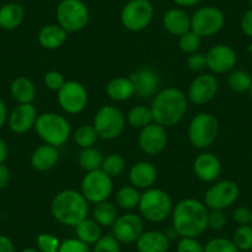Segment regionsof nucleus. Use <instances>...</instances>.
Returning a JSON list of instances; mask_svg holds the SVG:
<instances>
[{
    "instance_id": "1",
    "label": "nucleus",
    "mask_w": 252,
    "mask_h": 252,
    "mask_svg": "<svg viewBox=\"0 0 252 252\" xmlns=\"http://www.w3.org/2000/svg\"><path fill=\"white\" fill-rule=\"evenodd\" d=\"M209 209L200 200L186 198L172 210V227L179 237H199L208 229Z\"/></svg>"
},
{
    "instance_id": "2",
    "label": "nucleus",
    "mask_w": 252,
    "mask_h": 252,
    "mask_svg": "<svg viewBox=\"0 0 252 252\" xmlns=\"http://www.w3.org/2000/svg\"><path fill=\"white\" fill-rule=\"evenodd\" d=\"M150 108L154 115V123L167 129L183 120L188 110V98L181 89L167 87L152 98Z\"/></svg>"
},
{
    "instance_id": "3",
    "label": "nucleus",
    "mask_w": 252,
    "mask_h": 252,
    "mask_svg": "<svg viewBox=\"0 0 252 252\" xmlns=\"http://www.w3.org/2000/svg\"><path fill=\"white\" fill-rule=\"evenodd\" d=\"M89 203L81 192L66 189L57 193L51 202V214L60 224L76 227L88 218Z\"/></svg>"
},
{
    "instance_id": "4",
    "label": "nucleus",
    "mask_w": 252,
    "mask_h": 252,
    "mask_svg": "<svg viewBox=\"0 0 252 252\" xmlns=\"http://www.w3.org/2000/svg\"><path fill=\"white\" fill-rule=\"evenodd\" d=\"M33 129L45 144L56 147L66 144L72 132L69 121L57 113L40 114Z\"/></svg>"
},
{
    "instance_id": "5",
    "label": "nucleus",
    "mask_w": 252,
    "mask_h": 252,
    "mask_svg": "<svg viewBox=\"0 0 252 252\" xmlns=\"http://www.w3.org/2000/svg\"><path fill=\"white\" fill-rule=\"evenodd\" d=\"M137 209L144 220L150 222H162L171 217L173 203L168 193L152 187L141 193Z\"/></svg>"
},
{
    "instance_id": "6",
    "label": "nucleus",
    "mask_w": 252,
    "mask_h": 252,
    "mask_svg": "<svg viewBox=\"0 0 252 252\" xmlns=\"http://www.w3.org/2000/svg\"><path fill=\"white\" fill-rule=\"evenodd\" d=\"M219 134V121L213 114L199 113L190 120L188 139L193 147L205 150L212 146Z\"/></svg>"
},
{
    "instance_id": "7",
    "label": "nucleus",
    "mask_w": 252,
    "mask_h": 252,
    "mask_svg": "<svg viewBox=\"0 0 252 252\" xmlns=\"http://www.w3.org/2000/svg\"><path fill=\"white\" fill-rule=\"evenodd\" d=\"M126 125V118L123 111L113 105H104L95 113L93 126L99 139L115 140L123 134Z\"/></svg>"
},
{
    "instance_id": "8",
    "label": "nucleus",
    "mask_w": 252,
    "mask_h": 252,
    "mask_svg": "<svg viewBox=\"0 0 252 252\" xmlns=\"http://www.w3.org/2000/svg\"><path fill=\"white\" fill-rule=\"evenodd\" d=\"M57 24L67 32H78L89 23V9L82 0H62L56 10Z\"/></svg>"
},
{
    "instance_id": "9",
    "label": "nucleus",
    "mask_w": 252,
    "mask_h": 252,
    "mask_svg": "<svg viewBox=\"0 0 252 252\" xmlns=\"http://www.w3.org/2000/svg\"><path fill=\"white\" fill-rule=\"evenodd\" d=\"M154 14L155 9L150 0H129L121 10L120 20L126 30L140 32L151 24Z\"/></svg>"
},
{
    "instance_id": "10",
    "label": "nucleus",
    "mask_w": 252,
    "mask_h": 252,
    "mask_svg": "<svg viewBox=\"0 0 252 252\" xmlns=\"http://www.w3.org/2000/svg\"><path fill=\"white\" fill-rule=\"evenodd\" d=\"M81 193L92 204L105 202L113 193V178L101 169L87 172L82 179Z\"/></svg>"
},
{
    "instance_id": "11",
    "label": "nucleus",
    "mask_w": 252,
    "mask_h": 252,
    "mask_svg": "<svg viewBox=\"0 0 252 252\" xmlns=\"http://www.w3.org/2000/svg\"><path fill=\"white\" fill-rule=\"evenodd\" d=\"M224 25V13L215 6H203L190 16V30L202 38L217 35L222 30Z\"/></svg>"
},
{
    "instance_id": "12",
    "label": "nucleus",
    "mask_w": 252,
    "mask_h": 252,
    "mask_svg": "<svg viewBox=\"0 0 252 252\" xmlns=\"http://www.w3.org/2000/svg\"><path fill=\"white\" fill-rule=\"evenodd\" d=\"M240 188L235 182L225 179L213 184L204 195V204L209 210H225L237 202Z\"/></svg>"
},
{
    "instance_id": "13",
    "label": "nucleus",
    "mask_w": 252,
    "mask_h": 252,
    "mask_svg": "<svg viewBox=\"0 0 252 252\" xmlns=\"http://www.w3.org/2000/svg\"><path fill=\"white\" fill-rule=\"evenodd\" d=\"M57 100L63 111L71 115L81 114L88 105V92L77 81H67L57 92Z\"/></svg>"
},
{
    "instance_id": "14",
    "label": "nucleus",
    "mask_w": 252,
    "mask_h": 252,
    "mask_svg": "<svg viewBox=\"0 0 252 252\" xmlns=\"http://www.w3.org/2000/svg\"><path fill=\"white\" fill-rule=\"evenodd\" d=\"M145 231L144 219L135 213H125L116 218L111 226V234L120 244H134Z\"/></svg>"
},
{
    "instance_id": "15",
    "label": "nucleus",
    "mask_w": 252,
    "mask_h": 252,
    "mask_svg": "<svg viewBox=\"0 0 252 252\" xmlns=\"http://www.w3.org/2000/svg\"><path fill=\"white\" fill-rule=\"evenodd\" d=\"M219 91V82L212 73H202L195 77L188 88L187 98L190 103L203 105L217 96Z\"/></svg>"
},
{
    "instance_id": "16",
    "label": "nucleus",
    "mask_w": 252,
    "mask_h": 252,
    "mask_svg": "<svg viewBox=\"0 0 252 252\" xmlns=\"http://www.w3.org/2000/svg\"><path fill=\"white\" fill-rule=\"evenodd\" d=\"M168 144V135L166 127L156 123L150 124L149 126L140 130L139 146L146 155L157 156L166 150Z\"/></svg>"
},
{
    "instance_id": "17",
    "label": "nucleus",
    "mask_w": 252,
    "mask_h": 252,
    "mask_svg": "<svg viewBox=\"0 0 252 252\" xmlns=\"http://www.w3.org/2000/svg\"><path fill=\"white\" fill-rule=\"evenodd\" d=\"M207 68L214 74L230 73L235 68L237 56L234 48L227 45H215L205 53Z\"/></svg>"
},
{
    "instance_id": "18",
    "label": "nucleus",
    "mask_w": 252,
    "mask_h": 252,
    "mask_svg": "<svg viewBox=\"0 0 252 252\" xmlns=\"http://www.w3.org/2000/svg\"><path fill=\"white\" fill-rule=\"evenodd\" d=\"M37 116V110L32 104H19L9 114V127L14 134H25L35 127Z\"/></svg>"
},
{
    "instance_id": "19",
    "label": "nucleus",
    "mask_w": 252,
    "mask_h": 252,
    "mask_svg": "<svg viewBox=\"0 0 252 252\" xmlns=\"http://www.w3.org/2000/svg\"><path fill=\"white\" fill-rule=\"evenodd\" d=\"M135 88V95L141 99L154 98L159 92V77L154 69L140 68L129 77Z\"/></svg>"
},
{
    "instance_id": "20",
    "label": "nucleus",
    "mask_w": 252,
    "mask_h": 252,
    "mask_svg": "<svg viewBox=\"0 0 252 252\" xmlns=\"http://www.w3.org/2000/svg\"><path fill=\"white\" fill-rule=\"evenodd\" d=\"M193 171L195 176L205 183L215 182L221 173V163L212 152H202L193 162Z\"/></svg>"
},
{
    "instance_id": "21",
    "label": "nucleus",
    "mask_w": 252,
    "mask_h": 252,
    "mask_svg": "<svg viewBox=\"0 0 252 252\" xmlns=\"http://www.w3.org/2000/svg\"><path fill=\"white\" fill-rule=\"evenodd\" d=\"M129 181L131 186L140 189H150L157 181V169L151 162L140 161L130 168Z\"/></svg>"
},
{
    "instance_id": "22",
    "label": "nucleus",
    "mask_w": 252,
    "mask_h": 252,
    "mask_svg": "<svg viewBox=\"0 0 252 252\" xmlns=\"http://www.w3.org/2000/svg\"><path fill=\"white\" fill-rule=\"evenodd\" d=\"M164 30L171 35L181 37L190 31V16L181 8L169 9L164 13L162 19Z\"/></svg>"
},
{
    "instance_id": "23",
    "label": "nucleus",
    "mask_w": 252,
    "mask_h": 252,
    "mask_svg": "<svg viewBox=\"0 0 252 252\" xmlns=\"http://www.w3.org/2000/svg\"><path fill=\"white\" fill-rule=\"evenodd\" d=\"M171 240L167 237L166 232L158 230H149L142 232L136 241L139 252H168Z\"/></svg>"
},
{
    "instance_id": "24",
    "label": "nucleus",
    "mask_w": 252,
    "mask_h": 252,
    "mask_svg": "<svg viewBox=\"0 0 252 252\" xmlns=\"http://www.w3.org/2000/svg\"><path fill=\"white\" fill-rule=\"evenodd\" d=\"M60 161V151L58 147L52 145L43 144L37 147L31 155V166L38 172H47L55 168Z\"/></svg>"
},
{
    "instance_id": "25",
    "label": "nucleus",
    "mask_w": 252,
    "mask_h": 252,
    "mask_svg": "<svg viewBox=\"0 0 252 252\" xmlns=\"http://www.w3.org/2000/svg\"><path fill=\"white\" fill-rule=\"evenodd\" d=\"M68 37V32L58 24H50L43 26L37 36L38 43L46 50H57L62 47Z\"/></svg>"
},
{
    "instance_id": "26",
    "label": "nucleus",
    "mask_w": 252,
    "mask_h": 252,
    "mask_svg": "<svg viewBox=\"0 0 252 252\" xmlns=\"http://www.w3.org/2000/svg\"><path fill=\"white\" fill-rule=\"evenodd\" d=\"M25 19V10L19 3H6L0 6V28L6 31L16 30Z\"/></svg>"
},
{
    "instance_id": "27",
    "label": "nucleus",
    "mask_w": 252,
    "mask_h": 252,
    "mask_svg": "<svg viewBox=\"0 0 252 252\" xmlns=\"http://www.w3.org/2000/svg\"><path fill=\"white\" fill-rule=\"evenodd\" d=\"M106 94L114 101L130 100L135 95V88L129 77H116L106 86Z\"/></svg>"
},
{
    "instance_id": "28",
    "label": "nucleus",
    "mask_w": 252,
    "mask_h": 252,
    "mask_svg": "<svg viewBox=\"0 0 252 252\" xmlns=\"http://www.w3.org/2000/svg\"><path fill=\"white\" fill-rule=\"evenodd\" d=\"M13 98L19 104H32L36 99V87L28 77H16L10 86Z\"/></svg>"
},
{
    "instance_id": "29",
    "label": "nucleus",
    "mask_w": 252,
    "mask_h": 252,
    "mask_svg": "<svg viewBox=\"0 0 252 252\" xmlns=\"http://www.w3.org/2000/svg\"><path fill=\"white\" fill-rule=\"evenodd\" d=\"M77 239L83 241L87 245H94L103 235H101V226L94 219L86 218L83 221L79 222L76 227Z\"/></svg>"
},
{
    "instance_id": "30",
    "label": "nucleus",
    "mask_w": 252,
    "mask_h": 252,
    "mask_svg": "<svg viewBox=\"0 0 252 252\" xmlns=\"http://www.w3.org/2000/svg\"><path fill=\"white\" fill-rule=\"evenodd\" d=\"M141 193L134 186H124L116 192V204L124 210H134L139 207Z\"/></svg>"
},
{
    "instance_id": "31",
    "label": "nucleus",
    "mask_w": 252,
    "mask_h": 252,
    "mask_svg": "<svg viewBox=\"0 0 252 252\" xmlns=\"http://www.w3.org/2000/svg\"><path fill=\"white\" fill-rule=\"evenodd\" d=\"M118 217V212H116V208L113 203L105 200V202L94 204L93 219L101 227H111Z\"/></svg>"
},
{
    "instance_id": "32",
    "label": "nucleus",
    "mask_w": 252,
    "mask_h": 252,
    "mask_svg": "<svg viewBox=\"0 0 252 252\" xmlns=\"http://www.w3.org/2000/svg\"><path fill=\"white\" fill-rule=\"evenodd\" d=\"M126 120L130 126H132L135 129L142 130L150 124L154 123V115H152L150 106L136 105L130 109L127 115H126Z\"/></svg>"
},
{
    "instance_id": "33",
    "label": "nucleus",
    "mask_w": 252,
    "mask_h": 252,
    "mask_svg": "<svg viewBox=\"0 0 252 252\" xmlns=\"http://www.w3.org/2000/svg\"><path fill=\"white\" fill-rule=\"evenodd\" d=\"M104 161V155L100 150L88 147V149H82L78 155V163L82 169L86 172L96 171L101 168V164Z\"/></svg>"
},
{
    "instance_id": "34",
    "label": "nucleus",
    "mask_w": 252,
    "mask_h": 252,
    "mask_svg": "<svg viewBox=\"0 0 252 252\" xmlns=\"http://www.w3.org/2000/svg\"><path fill=\"white\" fill-rule=\"evenodd\" d=\"M227 86L231 91L236 93H245L249 92L252 86V77L251 74L247 73L242 69H232L227 77Z\"/></svg>"
},
{
    "instance_id": "35",
    "label": "nucleus",
    "mask_w": 252,
    "mask_h": 252,
    "mask_svg": "<svg viewBox=\"0 0 252 252\" xmlns=\"http://www.w3.org/2000/svg\"><path fill=\"white\" fill-rule=\"evenodd\" d=\"M99 136L93 125H81L73 132V140L81 149L93 147L98 141Z\"/></svg>"
},
{
    "instance_id": "36",
    "label": "nucleus",
    "mask_w": 252,
    "mask_h": 252,
    "mask_svg": "<svg viewBox=\"0 0 252 252\" xmlns=\"http://www.w3.org/2000/svg\"><path fill=\"white\" fill-rule=\"evenodd\" d=\"M126 168V161L121 155L110 154L104 157L103 164H101V171L105 172L109 177L115 178L121 176Z\"/></svg>"
},
{
    "instance_id": "37",
    "label": "nucleus",
    "mask_w": 252,
    "mask_h": 252,
    "mask_svg": "<svg viewBox=\"0 0 252 252\" xmlns=\"http://www.w3.org/2000/svg\"><path fill=\"white\" fill-rule=\"evenodd\" d=\"M232 242L239 251H251L252 250V226L251 225H240L232 235Z\"/></svg>"
},
{
    "instance_id": "38",
    "label": "nucleus",
    "mask_w": 252,
    "mask_h": 252,
    "mask_svg": "<svg viewBox=\"0 0 252 252\" xmlns=\"http://www.w3.org/2000/svg\"><path fill=\"white\" fill-rule=\"evenodd\" d=\"M178 46L182 52L188 56L192 55V53L199 52V48L202 46V37L190 30L179 37Z\"/></svg>"
},
{
    "instance_id": "39",
    "label": "nucleus",
    "mask_w": 252,
    "mask_h": 252,
    "mask_svg": "<svg viewBox=\"0 0 252 252\" xmlns=\"http://www.w3.org/2000/svg\"><path fill=\"white\" fill-rule=\"evenodd\" d=\"M204 252H240L232 240L215 237L209 240L204 246Z\"/></svg>"
},
{
    "instance_id": "40",
    "label": "nucleus",
    "mask_w": 252,
    "mask_h": 252,
    "mask_svg": "<svg viewBox=\"0 0 252 252\" xmlns=\"http://www.w3.org/2000/svg\"><path fill=\"white\" fill-rule=\"evenodd\" d=\"M61 241L57 236L43 232L36 237V249L40 252H58Z\"/></svg>"
},
{
    "instance_id": "41",
    "label": "nucleus",
    "mask_w": 252,
    "mask_h": 252,
    "mask_svg": "<svg viewBox=\"0 0 252 252\" xmlns=\"http://www.w3.org/2000/svg\"><path fill=\"white\" fill-rule=\"evenodd\" d=\"M120 245V242L114 237L113 234L103 235L94 244L92 252H121Z\"/></svg>"
},
{
    "instance_id": "42",
    "label": "nucleus",
    "mask_w": 252,
    "mask_h": 252,
    "mask_svg": "<svg viewBox=\"0 0 252 252\" xmlns=\"http://www.w3.org/2000/svg\"><path fill=\"white\" fill-rule=\"evenodd\" d=\"M66 79L61 72L57 71H50L43 76V83L47 89L52 92H58L63 87V84L66 83Z\"/></svg>"
},
{
    "instance_id": "43",
    "label": "nucleus",
    "mask_w": 252,
    "mask_h": 252,
    "mask_svg": "<svg viewBox=\"0 0 252 252\" xmlns=\"http://www.w3.org/2000/svg\"><path fill=\"white\" fill-rule=\"evenodd\" d=\"M177 252H204V246L197 237H181L177 244Z\"/></svg>"
},
{
    "instance_id": "44",
    "label": "nucleus",
    "mask_w": 252,
    "mask_h": 252,
    "mask_svg": "<svg viewBox=\"0 0 252 252\" xmlns=\"http://www.w3.org/2000/svg\"><path fill=\"white\" fill-rule=\"evenodd\" d=\"M58 252H92L89 245L78 239H67L61 241Z\"/></svg>"
},
{
    "instance_id": "45",
    "label": "nucleus",
    "mask_w": 252,
    "mask_h": 252,
    "mask_svg": "<svg viewBox=\"0 0 252 252\" xmlns=\"http://www.w3.org/2000/svg\"><path fill=\"white\" fill-rule=\"evenodd\" d=\"M227 218L224 210H209L208 214V227L215 231H220L226 226Z\"/></svg>"
},
{
    "instance_id": "46",
    "label": "nucleus",
    "mask_w": 252,
    "mask_h": 252,
    "mask_svg": "<svg viewBox=\"0 0 252 252\" xmlns=\"http://www.w3.org/2000/svg\"><path fill=\"white\" fill-rule=\"evenodd\" d=\"M187 66L192 72L200 73V72H203L207 68V57H205L204 53H192L187 58Z\"/></svg>"
},
{
    "instance_id": "47",
    "label": "nucleus",
    "mask_w": 252,
    "mask_h": 252,
    "mask_svg": "<svg viewBox=\"0 0 252 252\" xmlns=\"http://www.w3.org/2000/svg\"><path fill=\"white\" fill-rule=\"evenodd\" d=\"M252 210H250L246 207H239L232 213V219L237 225H249L251 221Z\"/></svg>"
},
{
    "instance_id": "48",
    "label": "nucleus",
    "mask_w": 252,
    "mask_h": 252,
    "mask_svg": "<svg viewBox=\"0 0 252 252\" xmlns=\"http://www.w3.org/2000/svg\"><path fill=\"white\" fill-rule=\"evenodd\" d=\"M240 28L247 37L252 38V8L242 15L241 21H240Z\"/></svg>"
},
{
    "instance_id": "49",
    "label": "nucleus",
    "mask_w": 252,
    "mask_h": 252,
    "mask_svg": "<svg viewBox=\"0 0 252 252\" xmlns=\"http://www.w3.org/2000/svg\"><path fill=\"white\" fill-rule=\"evenodd\" d=\"M10 178H11V173L9 167L6 166L5 163L0 164V190H3V189H5L6 187L9 186V183H10Z\"/></svg>"
},
{
    "instance_id": "50",
    "label": "nucleus",
    "mask_w": 252,
    "mask_h": 252,
    "mask_svg": "<svg viewBox=\"0 0 252 252\" xmlns=\"http://www.w3.org/2000/svg\"><path fill=\"white\" fill-rule=\"evenodd\" d=\"M0 252H15L13 241L5 235H0Z\"/></svg>"
},
{
    "instance_id": "51",
    "label": "nucleus",
    "mask_w": 252,
    "mask_h": 252,
    "mask_svg": "<svg viewBox=\"0 0 252 252\" xmlns=\"http://www.w3.org/2000/svg\"><path fill=\"white\" fill-rule=\"evenodd\" d=\"M8 109H6L5 103L0 98V129H3V126L8 123Z\"/></svg>"
},
{
    "instance_id": "52",
    "label": "nucleus",
    "mask_w": 252,
    "mask_h": 252,
    "mask_svg": "<svg viewBox=\"0 0 252 252\" xmlns=\"http://www.w3.org/2000/svg\"><path fill=\"white\" fill-rule=\"evenodd\" d=\"M8 155H9L8 145H6V142L0 137V164L5 163L6 158H8Z\"/></svg>"
},
{
    "instance_id": "53",
    "label": "nucleus",
    "mask_w": 252,
    "mask_h": 252,
    "mask_svg": "<svg viewBox=\"0 0 252 252\" xmlns=\"http://www.w3.org/2000/svg\"><path fill=\"white\" fill-rule=\"evenodd\" d=\"M172 1L176 3L178 6H181V8H192V6L202 3L203 0H172Z\"/></svg>"
},
{
    "instance_id": "54",
    "label": "nucleus",
    "mask_w": 252,
    "mask_h": 252,
    "mask_svg": "<svg viewBox=\"0 0 252 252\" xmlns=\"http://www.w3.org/2000/svg\"><path fill=\"white\" fill-rule=\"evenodd\" d=\"M20 252H40L37 249H35V247H26V249L21 250Z\"/></svg>"
},
{
    "instance_id": "55",
    "label": "nucleus",
    "mask_w": 252,
    "mask_h": 252,
    "mask_svg": "<svg viewBox=\"0 0 252 252\" xmlns=\"http://www.w3.org/2000/svg\"><path fill=\"white\" fill-rule=\"evenodd\" d=\"M250 95H251V99H252V86H251V88H250Z\"/></svg>"
},
{
    "instance_id": "56",
    "label": "nucleus",
    "mask_w": 252,
    "mask_h": 252,
    "mask_svg": "<svg viewBox=\"0 0 252 252\" xmlns=\"http://www.w3.org/2000/svg\"><path fill=\"white\" fill-rule=\"evenodd\" d=\"M249 3H250V5H251V8H252V0H249Z\"/></svg>"
},
{
    "instance_id": "57",
    "label": "nucleus",
    "mask_w": 252,
    "mask_h": 252,
    "mask_svg": "<svg viewBox=\"0 0 252 252\" xmlns=\"http://www.w3.org/2000/svg\"><path fill=\"white\" fill-rule=\"evenodd\" d=\"M250 225H251V226H252V214H251V221H250Z\"/></svg>"
}]
</instances>
